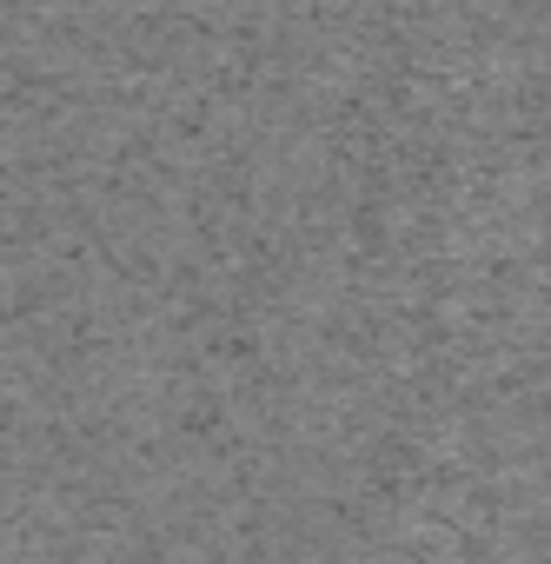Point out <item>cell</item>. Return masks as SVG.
<instances>
[]
</instances>
